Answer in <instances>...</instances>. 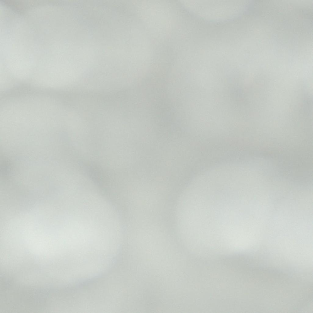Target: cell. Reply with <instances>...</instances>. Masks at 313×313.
Returning a JSON list of instances; mask_svg holds the SVG:
<instances>
[{
  "label": "cell",
  "instance_id": "cell-1",
  "mask_svg": "<svg viewBox=\"0 0 313 313\" xmlns=\"http://www.w3.org/2000/svg\"><path fill=\"white\" fill-rule=\"evenodd\" d=\"M250 194L237 175L221 179L212 197L213 222L225 242H237L249 231Z\"/></svg>",
  "mask_w": 313,
  "mask_h": 313
},
{
  "label": "cell",
  "instance_id": "cell-2",
  "mask_svg": "<svg viewBox=\"0 0 313 313\" xmlns=\"http://www.w3.org/2000/svg\"><path fill=\"white\" fill-rule=\"evenodd\" d=\"M293 186H294V185H293Z\"/></svg>",
  "mask_w": 313,
  "mask_h": 313
}]
</instances>
